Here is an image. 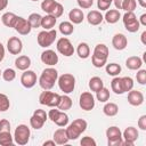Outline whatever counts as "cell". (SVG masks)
<instances>
[{"label":"cell","mask_w":146,"mask_h":146,"mask_svg":"<svg viewBox=\"0 0 146 146\" xmlns=\"http://www.w3.org/2000/svg\"><path fill=\"white\" fill-rule=\"evenodd\" d=\"M57 79H58V71L52 66H49L42 71L40 78L38 79V82L43 90H50L55 86V82H57Z\"/></svg>","instance_id":"6da1fadb"},{"label":"cell","mask_w":146,"mask_h":146,"mask_svg":"<svg viewBox=\"0 0 146 146\" xmlns=\"http://www.w3.org/2000/svg\"><path fill=\"white\" fill-rule=\"evenodd\" d=\"M110 50L108 47L104 43H98L94 48V52L91 55V63L95 67L100 68L104 67L107 64V57H108Z\"/></svg>","instance_id":"7a4b0ae2"},{"label":"cell","mask_w":146,"mask_h":146,"mask_svg":"<svg viewBox=\"0 0 146 146\" xmlns=\"http://www.w3.org/2000/svg\"><path fill=\"white\" fill-rule=\"evenodd\" d=\"M87 127H88V123H87L86 120H83V119H75L66 128V133H67L68 140L78 139L81 136V133L87 130Z\"/></svg>","instance_id":"3957f363"},{"label":"cell","mask_w":146,"mask_h":146,"mask_svg":"<svg viewBox=\"0 0 146 146\" xmlns=\"http://www.w3.org/2000/svg\"><path fill=\"white\" fill-rule=\"evenodd\" d=\"M57 82H58V87L60 91H63L66 95L73 92L75 89V76L71 73L62 74L60 76H58Z\"/></svg>","instance_id":"277c9868"},{"label":"cell","mask_w":146,"mask_h":146,"mask_svg":"<svg viewBox=\"0 0 146 146\" xmlns=\"http://www.w3.org/2000/svg\"><path fill=\"white\" fill-rule=\"evenodd\" d=\"M14 143L19 146H24L30 141L31 131L26 124H18L14 131Z\"/></svg>","instance_id":"5b68a950"},{"label":"cell","mask_w":146,"mask_h":146,"mask_svg":"<svg viewBox=\"0 0 146 146\" xmlns=\"http://www.w3.org/2000/svg\"><path fill=\"white\" fill-rule=\"evenodd\" d=\"M59 102H60V95L56 94L54 91L44 90L39 96V103L41 105H44V106H48V107H51V108L57 107Z\"/></svg>","instance_id":"8992f818"},{"label":"cell","mask_w":146,"mask_h":146,"mask_svg":"<svg viewBox=\"0 0 146 146\" xmlns=\"http://www.w3.org/2000/svg\"><path fill=\"white\" fill-rule=\"evenodd\" d=\"M56 36H57V31L51 29V30H43L41 32H39L38 36H36V41H38V44L42 48H48L50 47L55 40H56Z\"/></svg>","instance_id":"52a82bcc"},{"label":"cell","mask_w":146,"mask_h":146,"mask_svg":"<svg viewBox=\"0 0 146 146\" xmlns=\"http://www.w3.org/2000/svg\"><path fill=\"white\" fill-rule=\"evenodd\" d=\"M48 117L50 119L51 122H54L58 127H66L68 124V120H70L68 115L64 111H60L56 107H52V110L49 111Z\"/></svg>","instance_id":"ba28073f"},{"label":"cell","mask_w":146,"mask_h":146,"mask_svg":"<svg viewBox=\"0 0 146 146\" xmlns=\"http://www.w3.org/2000/svg\"><path fill=\"white\" fill-rule=\"evenodd\" d=\"M122 21H123V25H124L125 30L130 33L137 32L140 27L139 21L133 11H125V14L122 17Z\"/></svg>","instance_id":"9c48e42d"},{"label":"cell","mask_w":146,"mask_h":146,"mask_svg":"<svg viewBox=\"0 0 146 146\" xmlns=\"http://www.w3.org/2000/svg\"><path fill=\"white\" fill-rule=\"evenodd\" d=\"M48 119V113H46L44 110H35L33 112V115L30 117V125L35 129V130H39L43 127V124L46 123Z\"/></svg>","instance_id":"30bf717a"},{"label":"cell","mask_w":146,"mask_h":146,"mask_svg":"<svg viewBox=\"0 0 146 146\" xmlns=\"http://www.w3.org/2000/svg\"><path fill=\"white\" fill-rule=\"evenodd\" d=\"M106 138L108 146H119L122 144V132L120 128L112 125L106 130Z\"/></svg>","instance_id":"8fae6325"},{"label":"cell","mask_w":146,"mask_h":146,"mask_svg":"<svg viewBox=\"0 0 146 146\" xmlns=\"http://www.w3.org/2000/svg\"><path fill=\"white\" fill-rule=\"evenodd\" d=\"M56 48H57V51L60 55L65 56V57H71L74 54V51H75V49H74L72 42L70 41V39L65 38V36H63V38L57 40Z\"/></svg>","instance_id":"7c38bea8"},{"label":"cell","mask_w":146,"mask_h":146,"mask_svg":"<svg viewBox=\"0 0 146 146\" xmlns=\"http://www.w3.org/2000/svg\"><path fill=\"white\" fill-rule=\"evenodd\" d=\"M139 137V131L135 127H128L124 129L122 132V144L121 145H128V146H133L135 141Z\"/></svg>","instance_id":"4fadbf2b"},{"label":"cell","mask_w":146,"mask_h":146,"mask_svg":"<svg viewBox=\"0 0 146 146\" xmlns=\"http://www.w3.org/2000/svg\"><path fill=\"white\" fill-rule=\"evenodd\" d=\"M38 82V78L34 71L32 70H25L23 71L22 75H21V84L26 88V89H31L33 88Z\"/></svg>","instance_id":"5bb4252c"},{"label":"cell","mask_w":146,"mask_h":146,"mask_svg":"<svg viewBox=\"0 0 146 146\" xmlns=\"http://www.w3.org/2000/svg\"><path fill=\"white\" fill-rule=\"evenodd\" d=\"M95 104H96V100H95V97H94V95L91 92L84 91V92H82L80 95V97H79V106L83 111H91V110H94Z\"/></svg>","instance_id":"9a60e30c"},{"label":"cell","mask_w":146,"mask_h":146,"mask_svg":"<svg viewBox=\"0 0 146 146\" xmlns=\"http://www.w3.org/2000/svg\"><path fill=\"white\" fill-rule=\"evenodd\" d=\"M13 29L16 32H18V34H21V35H27L31 32V30H32L29 21L26 18L22 17V16H17L16 22H15Z\"/></svg>","instance_id":"2e32d148"},{"label":"cell","mask_w":146,"mask_h":146,"mask_svg":"<svg viewBox=\"0 0 146 146\" xmlns=\"http://www.w3.org/2000/svg\"><path fill=\"white\" fill-rule=\"evenodd\" d=\"M7 50L11 55H19L23 50V42L18 36H11L7 41Z\"/></svg>","instance_id":"e0dca14e"},{"label":"cell","mask_w":146,"mask_h":146,"mask_svg":"<svg viewBox=\"0 0 146 146\" xmlns=\"http://www.w3.org/2000/svg\"><path fill=\"white\" fill-rule=\"evenodd\" d=\"M40 59L43 64L48 65V66H55L59 58H58V55L55 52V50H51V49H46L41 52V56H40Z\"/></svg>","instance_id":"ac0fdd59"},{"label":"cell","mask_w":146,"mask_h":146,"mask_svg":"<svg viewBox=\"0 0 146 146\" xmlns=\"http://www.w3.org/2000/svg\"><path fill=\"white\" fill-rule=\"evenodd\" d=\"M144 95L139 90H133L131 89L128 91V103L131 106H140L144 103Z\"/></svg>","instance_id":"d6986e66"},{"label":"cell","mask_w":146,"mask_h":146,"mask_svg":"<svg viewBox=\"0 0 146 146\" xmlns=\"http://www.w3.org/2000/svg\"><path fill=\"white\" fill-rule=\"evenodd\" d=\"M112 46L116 50H123L128 46V39L122 33H116L112 38Z\"/></svg>","instance_id":"ffe728a7"},{"label":"cell","mask_w":146,"mask_h":146,"mask_svg":"<svg viewBox=\"0 0 146 146\" xmlns=\"http://www.w3.org/2000/svg\"><path fill=\"white\" fill-rule=\"evenodd\" d=\"M52 138H54L56 145H65V144L68 143V137H67V133H66V129H64L63 127L55 130Z\"/></svg>","instance_id":"44dd1931"},{"label":"cell","mask_w":146,"mask_h":146,"mask_svg":"<svg viewBox=\"0 0 146 146\" xmlns=\"http://www.w3.org/2000/svg\"><path fill=\"white\" fill-rule=\"evenodd\" d=\"M68 18L72 24H81L84 19V14L80 8H73L68 13Z\"/></svg>","instance_id":"7402d4cb"},{"label":"cell","mask_w":146,"mask_h":146,"mask_svg":"<svg viewBox=\"0 0 146 146\" xmlns=\"http://www.w3.org/2000/svg\"><path fill=\"white\" fill-rule=\"evenodd\" d=\"M87 21H88V23L90 25L97 26L104 21V16L99 10H91L87 15Z\"/></svg>","instance_id":"603a6c76"},{"label":"cell","mask_w":146,"mask_h":146,"mask_svg":"<svg viewBox=\"0 0 146 146\" xmlns=\"http://www.w3.org/2000/svg\"><path fill=\"white\" fill-rule=\"evenodd\" d=\"M15 66L19 71L29 70V67L31 66V58L26 55H21L15 59Z\"/></svg>","instance_id":"cb8c5ba5"},{"label":"cell","mask_w":146,"mask_h":146,"mask_svg":"<svg viewBox=\"0 0 146 146\" xmlns=\"http://www.w3.org/2000/svg\"><path fill=\"white\" fill-rule=\"evenodd\" d=\"M141 65H143V59L138 56H130L125 60V66L131 71L139 70L141 67Z\"/></svg>","instance_id":"d4e9b609"},{"label":"cell","mask_w":146,"mask_h":146,"mask_svg":"<svg viewBox=\"0 0 146 146\" xmlns=\"http://www.w3.org/2000/svg\"><path fill=\"white\" fill-rule=\"evenodd\" d=\"M121 18V14L117 9H110L106 10V14L104 15V19L108 23V24H115L116 22H119V19Z\"/></svg>","instance_id":"484cf974"},{"label":"cell","mask_w":146,"mask_h":146,"mask_svg":"<svg viewBox=\"0 0 146 146\" xmlns=\"http://www.w3.org/2000/svg\"><path fill=\"white\" fill-rule=\"evenodd\" d=\"M56 22H57V18H56V17H54L52 15L47 14L46 16H42V19H41V27H42L43 30H51V29L55 27Z\"/></svg>","instance_id":"4316f807"},{"label":"cell","mask_w":146,"mask_h":146,"mask_svg":"<svg viewBox=\"0 0 146 146\" xmlns=\"http://www.w3.org/2000/svg\"><path fill=\"white\" fill-rule=\"evenodd\" d=\"M76 54L81 59H87L90 56V47L86 42H80L76 47Z\"/></svg>","instance_id":"83f0119b"},{"label":"cell","mask_w":146,"mask_h":146,"mask_svg":"<svg viewBox=\"0 0 146 146\" xmlns=\"http://www.w3.org/2000/svg\"><path fill=\"white\" fill-rule=\"evenodd\" d=\"M16 18H17V15L11 13V11H7L2 16H1V22L5 26L7 27H13L15 22H16Z\"/></svg>","instance_id":"f1b7e54d"},{"label":"cell","mask_w":146,"mask_h":146,"mask_svg":"<svg viewBox=\"0 0 146 146\" xmlns=\"http://www.w3.org/2000/svg\"><path fill=\"white\" fill-rule=\"evenodd\" d=\"M72 105H73L72 98L65 94V95L60 96V102H59V104H58L57 108H58V110H60V111H64V112H65V111L70 110V108L72 107Z\"/></svg>","instance_id":"f546056e"},{"label":"cell","mask_w":146,"mask_h":146,"mask_svg":"<svg viewBox=\"0 0 146 146\" xmlns=\"http://www.w3.org/2000/svg\"><path fill=\"white\" fill-rule=\"evenodd\" d=\"M119 112V106L115 103H107L103 107V113L106 116H115Z\"/></svg>","instance_id":"4dcf8cb0"},{"label":"cell","mask_w":146,"mask_h":146,"mask_svg":"<svg viewBox=\"0 0 146 146\" xmlns=\"http://www.w3.org/2000/svg\"><path fill=\"white\" fill-rule=\"evenodd\" d=\"M58 30H59V32H60L63 35L67 36V35H71V34L74 32V26H73V24H72L71 22L64 21V22H62V23L59 24Z\"/></svg>","instance_id":"1f68e13d"},{"label":"cell","mask_w":146,"mask_h":146,"mask_svg":"<svg viewBox=\"0 0 146 146\" xmlns=\"http://www.w3.org/2000/svg\"><path fill=\"white\" fill-rule=\"evenodd\" d=\"M111 89L114 94L116 95H122L124 94L123 88H122V82H121V78L120 76H114L113 80L111 81Z\"/></svg>","instance_id":"d6a6232c"},{"label":"cell","mask_w":146,"mask_h":146,"mask_svg":"<svg viewBox=\"0 0 146 146\" xmlns=\"http://www.w3.org/2000/svg\"><path fill=\"white\" fill-rule=\"evenodd\" d=\"M105 71L111 76H117L121 73V66L117 63H110L105 65Z\"/></svg>","instance_id":"836d02e7"},{"label":"cell","mask_w":146,"mask_h":146,"mask_svg":"<svg viewBox=\"0 0 146 146\" xmlns=\"http://www.w3.org/2000/svg\"><path fill=\"white\" fill-rule=\"evenodd\" d=\"M103 87H104V82H103V80H102L99 76H92V78L89 80V88H90L91 91L97 92V91L100 90Z\"/></svg>","instance_id":"e575fe53"},{"label":"cell","mask_w":146,"mask_h":146,"mask_svg":"<svg viewBox=\"0 0 146 146\" xmlns=\"http://www.w3.org/2000/svg\"><path fill=\"white\" fill-rule=\"evenodd\" d=\"M41 19H42V16L40 14H38V13H32L27 17V21H29V23H30L32 29L41 27Z\"/></svg>","instance_id":"d590c367"},{"label":"cell","mask_w":146,"mask_h":146,"mask_svg":"<svg viewBox=\"0 0 146 146\" xmlns=\"http://www.w3.org/2000/svg\"><path fill=\"white\" fill-rule=\"evenodd\" d=\"M13 144H14V137L11 136L10 131L0 132V145L1 146H9Z\"/></svg>","instance_id":"8d00e7d4"},{"label":"cell","mask_w":146,"mask_h":146,"mask_svg":"<svg viewBox=\"0 0 146 146\" xmlns=\"http://www.w3.org/2000/svg\"><path fill=\"white\" fill-rule=\"evenodd\" d=\"M96 98L98 102L100 103H106L110 99V90L105 87H103L100 90H98L96 92Z\"/></svg>","instance_id":"74e56055"},{"label":"cell","mask_w":146,"mask_h":146,"mask_svg":"<svg viewBox=\"0 0 146 146\" xmlns=\"http://www.w3.org/2000/svg\"><path fill=\"white\" fill-rule=\"evenodd\" d=\"M1 76H2V79H3L6 82H11V81H14V80L16 79V72H15L14 68L8 67V68H6V70L2 72Z\"/></svg>","instance_id":"f35d334b"},{"label":"cell","mask_w":146,"mask_h":146,"mask_svg":"<svg viewBox=\"0 0 146 146\" xmlns=\"http://www.w3.org/2000/svg\"><path fill=\"white\" fill-rule=\"evenodd\" d=\"M121 82H122V88L124 92L130 91L131 89H133V80L130 76H122L121 78Z\"/></svg>","instance_id":"ab89813d"},{"label":"cell","mask_w":146,"mask_h":146,"mask_svg":"<svg viewBox=\"0 0 146 146\" xmlns=\"http://www.w3.org/2000/svg\"><path fill=\"white\" fill-rule=\"evenodd\" d=\"M10 107V100L7 95L0 92V112H6Z\"/></svg>","instance_id":"60d3db41"},{"label":"cell","mask_w":146,"mask_h":146,"mask_svg":"<svg viewBox=\"0 0 146 146\" xmlns=\"http://www.w3.org/2000/svg\"><path fill=\"white\" fill-rule=\"evenodd\" d=\"M56 2H57L56 0H43V1L41 2V9H42L46 14H50L51 10H52V8L55 7Z\"/></svg>","instance_id":"b9f144b4"},{"label":"cell","mask_w":146,"mask_h":146,"mask_svg":"<svg viewBox=\"0 0 146 146\" xmlns=\"http://www.w3.org/2000/svg\"><path fill=\"white\" fill-rule=\"evenodd\" d=\"M137 7L136 0H123L122 2V9L124 11H133Z\"/></svg>","instance_id":"7bdbcfd3"},{"label":"cell","mask_w":146,"mask_h":146,"mask_svg":"<svg viewBox=\"0 0 146 146\" xmlns=\"http://www.w3.org/2000/svg\"><path fill=\"white\" fill-rule=\"evenodd\" d=\"M63 13H64V7H63V5L60 2L57 1L56 5H55V7L52 8V10H51V13L49 15H52L54 17L58 18V17H60L63 15Z\"/></svg>","instance_id":"ee69618b"},{"label":"cell","mask_w":146,"mask_h":146,"mask_svg":"<svg viewBox=\"0 0 146 146\" xmlns=\"http://www.w3.org/2000/svg\"><path fill=\"white\" fill-rule=\"evenodd\" d=\"M136 79H137V82H138L139 84L145 86V84H146V70H144V68L137 70Z\"/></svg>","instance_id":"f6af8a7d"},{"label":"cell","mask_w":146,"mask_h":146,"mask_svg":"<svg viewBox=\"0 0 146 146\" xmlns=\"http://www.w3.org/2000/svg\"><path fill=\"white\" fill-rule=\"evenodd\" d=\"M96 140L90 137V136H86V137H82V139L80 140V145L81 146H96Z\"/></svg>","instance_id":"bcb514c9"},{"label":"cell","mask_w":146,"mask_h":146,"mask_svg":"<svg viewBox=\"0 0 146 146\" xmlns=\"http://www.w3.org/2000/svg\"><path fill=\"white\" fill-rule=\"evenodd\" d=\"M113 0H97V7L100 10H108Z\"/></svg>","instance_id":"7dc6e473"},{"label":"cell","mask_w":146,"mask_h":146,"mask_svg":"<svg viewBox=\"0 0 146 146\" xmlns=\"http://www.w3.org/2000/svg\"><path fill=\"white\" fill-rule=\"evenodd\" d=\"M76 2L82 9H89L94 5V0H76Z\"/></svg>","instance_id":"c3c4849f"},{"label":"cell","mask_w":146,"mask_h":146,"mask_svg":"<svg viewBox=\"0 0 146 146\" xmlns=\"http://www.w3.org/2000/svg\"><path fill=\"white\" fill-rule=\"evenodd\" d=\"M2 131H10V122L6 119L0 120V132Z\"/></svg>","instance_id":"681fc988"},{"label":"cell","mask_w":146,"mask_h":146,"mask_svg":"<svg viewBox=\"0 0 146 146\" xmlns=\"http://www.w3.org/2000/svg\"><path fill=\"white\" fill-rule=\"evenodd\" d=\"M138 128L140 129V130H143V131H145L146 130V115L144 114V115H141L139 119H138Z\"/></svg>","instance_id":"f907efd6"},{"label":"cell","mask_w":146,"mask_h":146,"mask_svg":"<svg viewBox=\"0 0 146 146\" xmlns=\"http://www.w3.org/2000/svg\"><path fill=\"white\" fill-rule=\"evenodd\" d=\"M138 21H139V24H140V25L146 26V14H145V13H144V14H141Z\"/></svg>","instance_id":"816d5d0a"},{"label":"cell","mask_w":146,"mask_h":146,"mask_svg":"<svg viewBox=\"0 0 146 146\" xmlns=\"http://www.w3.org/2000/svg\"><path fill=\"white\" fill-rule=\"evenodd\" d=\"M5 52H6V50H5V47H3V44L0 42V63L3 60V58H5Z\"/></svg>","instance_id":"f5cc1de1"},{"label":"cell","mask_w":146,"mask_h":146,"mask_svg":"<svg viewBox=\"0 0 146 146\" xmlns=\"http://www.w3.org/2000/svg\"><path fill=\"white\" fill-rule=\"evenodd\" d=\"M122 2H123V0H113V3H114V6H115V9H122Z\"/></svg>","instance_id":"db71d44e"},{"label":"cell","mask_w":146,"mask_h":146,"mask_svg":"<svg viewBox=\"0 0 146 146\" xmlns=\"http://www.w3.org/2000/svg\"><path fill=\"white\" fill-rule=\"evenodd\" d=\"M8 6V0H0V11L6 9Z\"/></svg>","instance_id":"11a10c76"},{"label":"cell","mask_w":146,"mask_h":146,"mask_svg":"<svg viewBox=\"0 0 146 146\" xmlns=\"http://www.w3.org/2000/svg\"><path fill=\"white\" fill-rule=\"evenodd\" d=\"M140 40H141V43H143L144 46H146V31H144V32L141 33V35H140Z\"/></svg>","instance_id":"9f6ffc18"},{"label":"cell","mask_w":146,"mask_h":146,"mask_svg":"<svg viewBox=\"0 0 146 146\" xmlns=\"http://www.w3.org/2000/svg\"><path fill=\"white\" fill-rule=\"evenodd\" d=\"M55 145H56V143H55L54 139L52 140H46L43 143V146H55Z\"/></svg>","instance_id":"6f0895ef"},{"label":"cell","mask_w":146,"mask_h":146,"mask_svg":"<svg viewBox=\"0 0 146 146\" xmlns=\"http://www.w3.org/2000/svg\"><path fill=\"white\" fill-rule=\"evenodd\" d=\"M137 2L141 8H146V0H137Z\"/></svg>","instance_id":"680465c9"},{"label":"cell","mask_w":146,"mask_h":146,"mask_svg":"<svg viewBox=\"0 0 146 146\" xmlns=\"http://www.w3.org/2000/svg\"><path fill=\"white\" fill-rule=\"evenodd\" d=\"M1 74H2V72H1V68H0V76H1Z\"/></svg>","instance_id":"91938a15"},{"label":"cell","mask_w":146,"mask_h":146,"mask_svg":"<svg viewBox=\"0 0 146 146\" xmlns=\"http://www.w3.org/2000/svg\"><path fill=\"white\" fill-rule=\"evenodd\" d=\"M31 1H39V0H31Z\"/></svg>","instance_id":"94428289"}]
</instances>
